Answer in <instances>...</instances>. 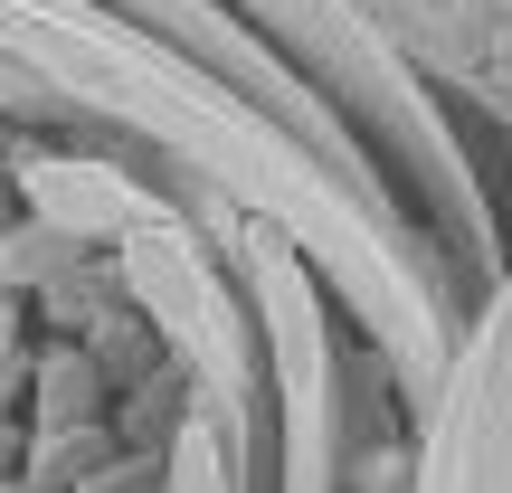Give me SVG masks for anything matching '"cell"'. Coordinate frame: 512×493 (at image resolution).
<instances>
[{"instance_id":"obj_1","label":"cell","mask_w":512,"mask_h":493,"mask_svg":"<svg viewBox=\"0 0 512 493\" xmlns=\"http://www.w3.org/2000/svg\"><path fill=\"white\" fill-rule=\"evenodd\" d=\"M38 200L57 209V219H105V209H124V190H95V181H67V171H38Z\"/></svg>"}]
</instances>
